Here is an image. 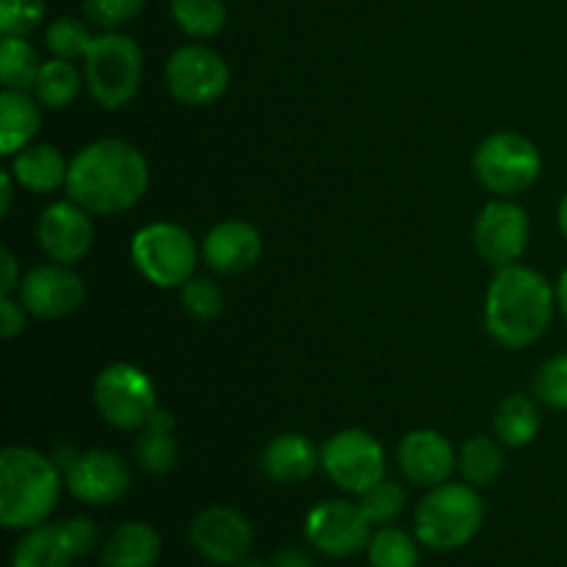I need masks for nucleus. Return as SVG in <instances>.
I'll use <instances>...</instances> for the list:
<instances>
[{
  "label": "nucleus",
  "instance_id": "obj_20",
  "mask_svg": "<svg viewBox=\"0 0 567 567\" xmlns=\"http://www.w3.org/2000/svg\"><path fill=\"white\" fill-rule=\"evenodd\" d=\"M9 172L28 192L48 194L66 186L70 164L53 144H28L14 155V164H11Z\"/></svg>",
  "mask_w": 567,
  "mask_h": 567
},
{
  "label": "nucleus",
  "instance_id": "obj_35",
  "mask_svg": "<svg viewBox=\"0 0 567 567\" xmlns=\"http://www.w3.org/2000/svg\"><path fill=\"white\" fill-rule=\"evenodd\" d=\"M147 0H83V14L92 25L116 31L144 11Z\"/></svg>",
  "mask_w": 567,
  "mask_h": 567
},
{
  "label": "nucleus",
  "instance_id": "obj_42",
  "mask_svg": "<svg viewBox=\"0 0 567 567\" xmlns=\"http://www.w3.org/2000/svg\"><path fill=\"white\" fill-rule=\"evenodd\" d=\"M557 305L567 319V269L563 271V277H559V282H557Z\"/></svg>",
  "mask_w": 567,
  "mask_h": 567
},
{
  "label": "nucleus",
  "instance_id": "obj_10",
  "mask_svg": "<svg viewBox=\"0 0 567 567\" xmlns=\"http://www.w3.org/2000/svg\"><path fill=\"white\" fill-rule=\"evenodd\" d=\"M321 468L341 491L363 493L385 480V454L374 435L363 430H343L321 449Z\"/></svg>",
  "mask_w": 567,
  "mask_h": 567
},
{
  "label": "nucleus",
  "instance_id": "obj_1",
  "mask_svg": "<svg viewBox=\"0 0 567 567\" xmlns=\"http://www.w3.org/2000/svg\"><path fill=\"white\" fill-rule=\"evenodd\" d=\"M147 161L122 138H100L86 144L70 161L66 194L89 214H125L147 194Z\"/></svg>",
  "mask_w": 567,
  "mask_h": 567
},
{
  "label": "nucleus",
  "instance_id": "obj_11",
  "mask_svg": "<svg viewBox=\"0 0 567 567\" xmlns=\"http://www.w3.org/2000/svg\"><path fill=\"white\" fill-rule=\"evenodd\" d=\"M371 520L365 518L360 504L343 502H321L305 518V537L319 554L332 559H347L352 554L369 548Z\"/></svg>",
  "mask_w": 567,
  "mask_h": 567
},
{
  "label": "nucleus",
  "instance_id": "obj_24",
  "mask_svg": "<svg viewBox=\"0 0 567 567\" xmlns=\"http://www.w3.org/2000/svg\"><path fill=\"white\" fill-rule=\"evenodd\" d=\"M175 419L166 410H155L153 419L142 426L136 437V460L150 474H169L177 465V441L172 435Z\"/></svg>",
  "mask_w": 567,
  "mask_h": 567
},
{
  "label": "nucleus",
  "instance_id": "obj_44",
  "mask_svg": "<svg viewBox=\"0 0 567 567\" xmlns=\"http://www.w3.org/2000/svg\"><path fill=\"white\" fill-rule=\"evenodd\" d=\"M233 567H266L264 563H260V559H252V557H244L241 563H236Z\"/></svg>",
  "mask_w": 567,
  "mask_h": 567
},
{
  "label": "nucleus",
  "instance_id": "obj_27",
  "mask_svg": "<svg viewBox=\"0 0 567 567\" xmlns=\"http://www.w3.org/2000/svg\"><path fill=\"white\" fill-rule=\"evenodd\" d=\"M39 70H42V61L25 37L0 39V81H3V89L28 92L37 83Z\"/></svg>",
  "mask_w": 567,
  "mask_h": 567
},
{
  "label": "nucleus",
  "instance_id": "obj_8",
  "mask_svg": "<svg viewBox=\"0 0 567 567\" xmlns=\"http://www.w3.org/2000/svg\"><path fill=\"white\" fill-rule=\"evenodd\" d=\"M94 404L116 430H142L153 413L155 385L138 365L111 363L94 380Z\"/></svg>",
  "mask_w": 567,
  "mask_h": 567
},
{
  "label": "nucleus",
  "instance_id": "obj_15",
  "mask_svg": "<svg viewBox=\"0 0 567 567\" xmlns=\"http://www.w3.org/2000/svg\"><path fill=\"white\" fill-rule=\"evenodd\" d=\"M83 299H86V286L64 264L37 266L28 271L20 286V302L37 319H64L81 308Z\"/></svg>",
  "mask_w": 567,
  "mask_h": 567
},
{
  "label": "nucleus",
  "instance_id": "obj_23",
  "mask_svg": "<svg viewBox=\"0 0 567 567\" xmlns=\"http://www.w3.org/2000/svg\"><path fill=\"white\" fill-rule=\"evenodd\" d=\"M75 563L61 524H39L25 529L11 554V567H70Z\"/></svg>",
  "mask_w": 567,
  "mask_h": 567
},
{
  "label": "nucleus",
  "instance_id": "obj_34",
  "mask_svg": "<svg viewBox=\"0 0 567 567\" xmlns=\"http://www.w3.org/2000/svg\"><path fill=\"white\" fill-rule=\"evenodd\" d=\"M44 0H0V31L3 37H28L44 22Z\"/></svg>",
  "mask_w": 567,
  "mask_h": 567
},
{
  "label": "nucleus",
  "instance_id": "obj_31",
  "mask_svg": "<svg viewBox=\"0 0 567 567\" xmlns=\"http://www.w3.org/2000/svg\"><path fill=\"white\" fill-rule=\"evenodd\" d=\"M44 44L53 53V59L83 61L89 50H92L94 37L86 22L75 20V17H59L44 31Z\"/></svg>",
  "mask_w": 567,
  "mask_h": 567
},
{
  "label": "nucleus",
  "instance_id": "obj_3",
  "mask_svg": "<svg viewBox=\"0 0 567 567\" xmlns=\"http://www.w3.org/2000/svg\"><path fill=\"white\" fill-rule=\"evenodd\" d=\"M61 468L55 460L25 446L0 454V524L6 529H33L44 524L61 496Z\"/></svg>",
  "mask_w": 567,
  "mask_h": 567
},
{
  "label": "nucleus",
  "instance_id": "obj_5",
  "mask_svg": "<svg viewBox=\"0 0 567 567\" xmlns=\"http://www.w3.org/2000/svg\"><path fill=\"white\" fill-rule=\"evenodd\" d=\"M144 72V55L136 39L125 33L105 31L94 37L92 50L83 59V78L89 92L103 109H122L138 92Z\"/></svg>",
  "mask_w": 567,
  "mask_h": 567
},
{
  "label": "nucleus",
  "instance_id": "obj_38",
  "mask_svg": "<svg viewBox=\"0 0 567 567\" xmlns=\"http://www.w3.org/2000/svg\"><path fill=\"white\" fill-rule=\"evenodd\" d=\"M25 305L14 302L11 297H0V332H3L6 341L20 336L25 330Z\"/></svg>",
  "mask_w": 567,
  "mask_h": 567
},
{
  "label": "nucleus",
  "instance_id": "obj_19",
  "mask_svg": "<svg viewBox=\"0 0 567 567\" xmlns=\"http://www.w3.org/2000/svg\"><path fill=\"white\" fill-rule=\"evenodd\" d=\"M319 465L321 452H316L310 437L299 435V432L277 435L264 452L266 476L280 482V485H299V482L308 480Z\"/></svg>",
  "mask_w": 567,
  "mask_h": 567
},
{
  "label": "nucleus",
  "instance_id": "obj_26",
  "mask_svg": "<svg viewBox=\"0 0 567 567\" xmlns=\"http://www.w3.org/2000/svg\"><path fill=\"white\" fill-rule=\"evenodd\" d=\"M31 92L39 100V105H44L50 111H61L75 103L78 92H81V75H78L72 61L50 59L39 70Z\"/></svg>",
  "mask_w": 567,
  "mask_h": 567
},
{
  "label": "nucleus",
  "instance_id": "obj_29",
  "mask_svg": "<svg viewBox=\"0 0 567 567\" xmlns=\"http://www.w3.org/2000/svg\"><path fill=\"white\" fill-rule=\"evenodd\" d=\"M502 449L496 446V441H491L485 435H476L471 441H465L457 454V468L471 487H485L491 482H496V476L502 474Z\"/></svg>",
  "mask_w": 567,
  "mask_h": 567
},
{
  "label": "nucleus",
  "instance_id": "obj_2",
  "mask_svg": "<svg viewBox=\"0 0 567 567\" xmlns=\"http://www.w3.org/2000/svg\"><path fill=\"white\" fill-rule=\"evenodd\" d=\"M557 291L529 266H504L485 297V327L502 347L524 349L546 336Z\"/></svg>",
  "mask_w": 567,
  "mask_h": 567
},
{
  "label": "nucleus",
  "instance_id": "obj_12",
  "mask_svg": "<svg viewBox=\"0 0 567 567\" xmlns=\"http://www.w3.org/2000/svg\"><path fill=\"white\" fill-rule=\"evenodd\" d=\"M474 244L485 264L496 269L513 266L529 244V216L520 205L496 199L482 208L474 227Z\"/></svg>",
  "mask_w": 567,
  "mask_h": 567
},
{
  "label": "nucleus",
  "instance_id": "obj_28",
  "mask_svg": "<svg viewBox=\"0 0 567 567\" xmlns=\"http://www.w3.org/2000/svg\"><path fill=\"white\" fill-rule=\"evenodd\" d=\"M169 14L183 33L194 39H210L225 28V0H169Z\"/></svg>",
  "mask_w": 567,
  "mask_h": 567
},
{
  "label": "nucleus",
  "instance_id": "obj_36",
  "mask_svg": "<svg viewBox=\"0 0 567 567\" xmlns=\"http://www.w3.org/2000/svg\"><path fill=\"white\" fill-rule=\"evenodd\" d=\"M535 396L546 408L567 410V354L546 360L535 377Z\"/></svg>",
  "mask_w": 567,
  "mask_h": 567
},
{
  "label": "nucleus",
  "instance_id": "obj_18",
  "mask_svg": "<svg viewBox=\"0 0 567 567\" xmlns=\"http://www.w3.org/2000/svg\"><path fill=\"white\" fill-rule=\"evenodd\" d=\"M264 255V238L258 227L241 219L216 225L203 241V260L221 277H236L252 269Z\"/></svg>",
  "mask_w": 567,
  "mask_h": 567
},
{
  "label": "nucleus",
  "instance_id": "obj_22",
  "mask_svg": "<svg viewBox=\"0 0 567 567\" xmlns=\"http://www.w3.org/2000/svg\"><path fill=\"white\" fill-rule=\"evenodd\" d=\"M161 557L158 532L142 520L122 524L103 548V567H155Z\"/></svg>",
  "mask_w": 567,
  "mask_h": 567
},
{
  "label": "nucleus",
  "instance_id": "obj_9",
  "mask_svg": "<svg viewBox=\"0 0 567 567\" xmlns=\"http://www.w3.org/2000/svg\"><path fill=\"white\" fill-rule=\"evenodd\" d=\"M166 89L183 105H210L230 86V66L205 44H183L166 61Z\"/></svg>",
  "mask_w": 567,
  "mask_h": 567
},
{
  "label": "nucleus",
  "instance_id": "obj_40",
  "mask_svg": "<svg viewBox=\"0 0 567 567\" xmlns=\"http://www.w3.org/2000/svg\"><path fill=\"white\" fill-rule=\"evenodd\" d=\"M271 567H316V565L313 559H310L305 551H299V548H282V551L275 557V563H271Z\"/></svg>",
  "mask_w": 567,
  "mask_h": 567
},
{
  "label": "nucleus",
  "instance_id": "obj_7",
  "mask_svg": "<svg viewBox=\"0 0 567 567\" xmlns=\"http://www.w3.org/2000/svg\"><path fill=\"white\" fill-rule=\"evenodd\" d=\"M540 150L524 133L502 131L487 136L474 153V172L487 192L498 197L520 194L540 177Z\"/></svg>",
  "mask_w": 567,
  "mask_h": 567
},
{
  "label": "nucleus",
  "instance_id": "obj_16",
  "mask_svg": "<svg viewBox=\"0 0 567 567\" xmlns=\"http://www.w3.org/2000/svg\"><path fill=\"white\" fill-rule=\"evenodd\" d=\"M37 238L39 247L53 264L72 266L86 258L92 249L94 225L86 208L66 199V203H53L42 210L37 221Z\"/></svg>",
  "mask_w": 567,
  "mask_h": 567
},
{
  "label": "nucleus",
  "instance_id": "obj_14",
  "mask_svg": "<svg viewBox=\"0 0 567 567\" xmlns=\"http://www.w3.org/2000/svg\"><path fill=\"white\" fill-rule=\"evenodd\" d=\"M192 546L214 565H236L249 557L252 526L238 509L208 507L192 520Z\"/></svg>",
  "mask_w": 567,
  "mask_h": 567
},
{
  "label": "nucleus",
  "instance_id": "obj_17",
  "mask_svg": "<svg viewBox=\"0 0 567 567\" xmlns=\"http://www.w3.org/2000/svg\"><path fill=\"white\" fill-rule=\"evenodd\" d=\"M396 463L404 480L415 487H437L457 468V454L446 435L435 430H413L396 449Z\"/></svg>",
  "mask_w": 567,
  "mask_h": 567
},
{
  "label": "nucleus",
  "instance_id": "obj_4",
  "mask_svg": "<svg viewBox=\"0 0 567 567\" xmlns=\"http://www.w3.org/2000/svg\"><path fill=\"white\" fill-rule=\"evenodd\" d=\"M485 504L471 485H443L430 487L415 509V537L421 546L432 551H457L468 546L482 529Z\"/></svg>",
  "mask_w": 567,
  "mask_h": 567
},
{
  "label": "nucleus",
  "instance_id": "obj_25",
  "mask_svg": "<svg viewBox=\"0 0 567 567\" xmlns=\"http://www.w3.org/2000/svg\"><path fill=\"white\" fill-rule=\"evenodd\" d=\"M496 435L504 446L509 449H524L540 432V413H537V404L529 396H507L496 410Z\"/></svg>",
  "mask_w": 567,
  "mask_h": 567
},
{
  "label": "nucleus",
  "instance_id": "obj_30",
  "mask_svg": "<svg viewBox=\"0 0 567 567\" xmlns=\"http://www.w3.org/2000/svg\"><path fill=\"white\" fill-rule=\"evenodd\" d=\"M365 551L371 567H419V543L393 526L374 532Z\"/></svg>",
  "mask_w": 567,
  "mask_h": 567
},
{
  "label": "nucleus",
  "instance_id": "obj_33",
  "mask_svg": "<svg viewBox=\"0 0 567 567\" xmlns=\"http://www.w3.org/2000/svg\"><path fill=\"white\" fill-rule=\"evenodd\" d=\"M181 302L186 313L197 321H214L225 310V293L210 277L194 275L186 286L181 288Z\"/></svg>",
  "mask_w": 567,
  "mask_h": 567
},
{
  "label": "nucleus",
  "instance_id": "obj_43",
  "mask_svg": "<svg viewBox=\"0 0 567 567\" xmlns=\"http://www.w3.org/2000/svg\"><path fill=\"white\" fill-rule=\"evenodd\" d=\"M559 230H563V236L567 238V192H565L563 203H559Z\"/></svg>",
  "mask_w": 567,
  "mask_h": 567
},
{
  "label": "nucleus",
  "instance_id": "obj_13",
  "mask_svg": "<svg viewBox=\"0 0 567 567\" xmlns=\"http://www.w3.org/2000/svg\"><path fill=\"white\" fill-rule=\"evenodd\" d=\"M66 491L83 504L105 507L120 502L131 487V468L125 460L105 449L78 452L72 463L64 468Z\"/></svg>",
  "mask_w": 567,
  "mask_h": 567
},
{
  "label": "nucleus",
  "instance_id": "obj_32",
  "mask_svg": "<svg viewBox=\"0 0 567 567\" xmlns=\"http://www.w3.org/2000/svg\"><path fill=\"white\" fill-rule=\"evenodd\" d=\"M404 502H408V493L399 482L380 480L377 485H371L369 491L360 493V509H363L365 518L374 526H385L396 518L404 509Z\"/></svg>",
  "mask_w": 567,
  "mask_h": 567
},
{
  "label": "nucleus",
  "instance_id": "obj_41",
  "mask_svg": "<svg viewBox=\"0 0 567 567\" xmlns=\"http://www.w3.org/2000/svg\"><path fill=\"white\" fill-rule=\"evenodd\" d=\"M14 175L11 172H3L0 175V216H9L11 199H14Z\"/></svg>",
  "mask_w": 567,
  "mask_h": 567
},
{
  "label": "nucleus",
  "instance_id": "obj_21",
  "mask_svg": "<svg viewBox=\"0 0 567 567\" xmlns=\"http://www.w3.org/2000/svg\"><path fill=\"white\" fill-rule=\"evenodd\" d=\"M42 125L39 100L20 89H3L0 92V153L17 155L31 144Z\"/></svg>",
  "mask_w": 567,
  "mask_h": 567
},
{
  "label": "nucleus",
  "instance_id": "obj_6",
  "mask_svg": "<svg viewBox=\"0 0 567 567\" xmlns=\"http://www.w3.org/2000/svg\"><path fill=\"white\" fill-rule=\"evenodd\" d=\"M131 255L147 282L158 288H183L197 271L199 249L192 233L172 221H155L133 236Z\"/></svg>",
  "mask_w": 567,
  "mask_h": 567
},
{
  "label": "nucleus",
  "instance_id": "obj_37",
  "mask_svg": "<svg viewBox=\"0 0 567 567\" xmlns=\"http://www.w3.org/2000/svg\"><path fill=\"white\" fill-rule=\"evenodd\" d=\"M61 529H64L66 540H70V548H72V554H75V559L86 557V554H92L94 548H97L100 532H97V526H94V520H89V518L61 520Z\"/></svg>",
  "mask_w": 567,
  "mask_h": 567
},
{
  "label": "nucleus",
  "instance_id": "obj_39",
  "mask_svg": "<svg viewBox=\"0 0 567 567\" xmlns=\"http://www.w3.org/2000/svg\"><path fill=\"white\" fill-rule=\"evenodd\" d=\"M20 286L22 280L20 269H17V258L11 255L9 247H3L0 249V293H3V297H11Z\"/></svg>",
  "mask_w": 567,
  "mask_h": 567
}]
</instances>
